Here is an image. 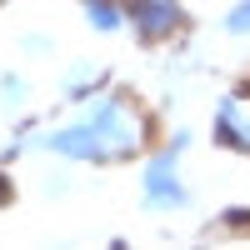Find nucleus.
<instances>
[{
  "mask_svg": "<svg viewBox=\"0 0 250 250\" xmlns=\"http://www.w3.org/2000/svg\"><path fill=\"white\" fill-rule=\"evenodd\" d=\"M235 25H240V30H245V25H250V10H240V15H235Z\"/></svg>",
  "mask_w": 250,
  "mask_h": 250,
  "instance_id": "obj_1",
  "label": "nucleus"
}]
</instances>
